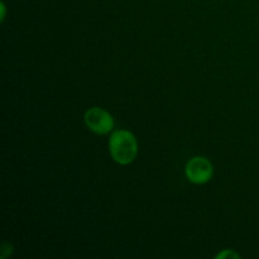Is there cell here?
<instances>
[{
    "label": "cell",
    "instance_id": "6da1fadb",
    "mask_svg": "<svg viewBox=\"0 0 259 259\" xmlns=\"http://www.w3.org/2000/svg\"><path fill=\"white\" fill-rule=\"evenodd\" d=\"M109 151L114 161L118 163H132L138 152L136 137L128 131L113 132L109 139Z\"/></svg>",
    "mask_w": 259,
    "mask_h": 259
},
{
    "label": "cell",
    "instance_id": "7a4b0ae2",
    "mask_svg": "<svg viewBox=\"0 0 259 259\" xmlns=\"http://www.w3.org/2000/svg\"><path fill=\"white\" fill-rule=\"evenodd\" d=\"M186 176L192 184L202 185L206 184L214 174L211 162L205 157H194L186 164Z\"/></svg>",
    "mask_w": 259,
    "mask_h": 259
},
{
    "label": "cell",
    "instance_id": "3957f363",
    "mask_svg": "<svg viewBox=\"0 0 259 259\" xmlns=\"http://www.w3.org/2000/svg\"><path fill=\"white\" fill-rule=\"evenodd\" d=\"M85 123L96 134H108L114 128V119L101 108H91L85 113Z\"/></svg>",
    "mask_w": 259,
    "mask_h": 259
},
{
    "label": "cell",
    "instance_id": "277c9868",
    "mask_svg": "<svg viewBox=\"0 0 259 259\" xmlns=\"http://www.w3.org/2000/svg\"><path fill=\"white\" fill-rule=\"evenodd\" d=\"M233 258L238 259L239 258V255H238L237 253L233 252V250H229V249L224 250V252H222L220 254L217 255V259H233Z\"/></svg>",
    "mask_w": 259,
    "mask_h": 259
}]
</instances>
